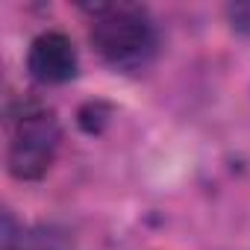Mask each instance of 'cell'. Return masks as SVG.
<instances>
[{"label":"cell","instance_id":"cell-4","mask_svg":"<svg viewBox=\"0 0 250 250\" xmlns=\"http://www.w3.org/2000/svg\"><path fill=\"white\" fill-rule=\"evenodd\" d=\"M68 238L56 227H21L15 229L12 215H3V250H65Z\"/></svg>","mask_w":250,"mask_h":250},{"label":"cell","instance_id":"cell-3","mask_svg":"<svg viewBox=\"0 0 250 250\" xmlns=\"http://www.w3.org/2000/svg\"><path fill=\"white\" fill-rule=\"evenodd\" d=\"M27 71L33 74V80L44 83V85H59L77 77L80 71V56L74 42L65 33H42L36 36V42L30 44L27 53Z\"/></svg>","mask_w":250,"mask_h":250},{"label":"cell","instance_id":"cell-1","mask_svg":"<svg viewBox=\"0 0 250 250\" xmlns=\"http://www.w3.org/2000/svg\"><path fill=\"white\" fill-rule=\"evenodd\" d=\"M88 9L94 12L91 44L109 68L133 74L150 65L156 53V30L145 9L127 3H100Z\"/></svg>","mask_w":250,"mask_h":250},{"label":"cell","instance_id":"cell-2","mask_svg":"<svg viewBox=\"0 0 250 250\" xmlns=\"http://www.w3.org/2000/svg\"><path fill=\"white\" fill-rule=\"evenodd\" d=\"M62 142V130L53 112L47 109H30L18 118L9 150H6V165L15 180H39L47 174V168L56 159Z\"/></svg>","mask_w":250,"mask_h":250},{"label":"cell","instance_id":"cell-5","mask_svg":"<svg viewBox=\"0 0 250 250\" xmlns=\"http://www.w3.org/2000/svg\"><path fill=\"white\" fill-rule=\"evenodd\" d=\"M229 21H232V27H235L238 33L250 36V3H235V6H229Z\"/></svg>","mask_w":250,"mask_h":250}]
</instances>
